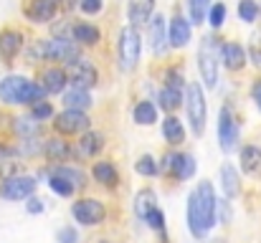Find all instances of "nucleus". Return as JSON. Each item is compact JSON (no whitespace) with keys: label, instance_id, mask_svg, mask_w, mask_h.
<instances>
[{"label":"nucleus","instance_id":"nucleus-1","mask_svg":"<svg viewBox=\"0 0 261 243\" xmlns=\"http://www.w3.org/2000/svg\"><path fill=\"white\" fill-rule=\"evenodd\" d=\"M216 190L208 180L198 182V187L188 195V228L195 238H205V233L216 226Z\"/></svg>","mask_w":261,"mask_h":243},{"label":"nucleus","instance_id":"nucleus-2","mask_svg":"<svg viewBox=\"0 0 261 243\" xmlns=\"http://www.w3.org/2000/svg\"><path fill=\"white\" fill-rule=\"evenodd\" d=\"M46 99V91L36 84V81L25 79V76H18V74H10L0 81V101L5 106H18V104H36V101H43Z\"/></svg>","mask_w":261,"mask_h":243},{"label":"nucleus","instance_id":"nucleus-3","mask_svg":"<svg viewBox=\"0 0 261 243\" xmlns=\"http://www.w3.org/2000/svg\"><path fill=\"white\" fill-rule=\"evenodd\" d=\"M182 104L188 109V122H190V129L195 137H203L205 132V119H208V106H205V94H203V86L198 81H190L188 89H185V96H182Z\"/></svg>","mask_w":261,"mask_h":243},{"label":"nucleus","instance_id":"nucleus-4","mask_svg":"<svg viewBox=\"0 0 261 243\" xmlns=\"http://www.w3.org/2000/svg\"><path fill=\"white\" fill-rule=\"evenodd\" d=\"M218 38L216 36H203L198 46V69L205 89L218 86Z\"/></svg>","mask_w":261,"mask_h":243},{"label":"nucleus","instance_id":"nucleus-5","mask_svg":"<svg viewBox=\"0 0 261 243\" xmlns=\"http://www.w3.org/2000/svg\"><path fill=\"white\" fill-rule=\"evenodd\" d=\"M74 59H79V46L71 38L54 36V38L43 41V61H51L54 66H61V64L69 66Z\"/></svg>","mask_w":261,"mask_h":243},{"label":"nucleus","instance_id":"nucleus-6","mask_svg":"<svg viewBox=\"0 0 261 243\" xmlns=\"http://www.w3.org/2000/svg\"><path fill=\"white\" fill-rule=\"evenodd\" d=\"M71 215H74L76 223H82L87 228L101 226L107 221V205L101 200H96V198H79L71 205Z\"/></svg>","mask_w":261,"mask_h":243},{"label":"nucleus","instance_id":"nucleus-7","mask_svg":"<svg viewBox=\"0 0 261 243\" xmlns=\"http://www.w3.org/2000/svg\"><path fill=\"white\" fill-rule=\"evenodd\" d=\"M140 51H142V38H140L137 28L124 25L119 33V66L124 71H132L140 61Z\"/></svg>","mask_w":261,"mask_h":243},{"label":"nucleus","instance_id":"nucleus-8","mask_svg":"<svg viewBox=\"0 0 261 243\" xmlns=\"http://www.w3.org/2000/svg\"><path fill=\"white\" fill-rule=\"evenodd\" d=\"M66 79L69 84L74 86V89H94L96 84H99V71H96V66L89 61V59H74L71 64H69V69H66Z\"/></svg>","mask_w":261,"mask_h":243},{"label":"nucleus","instance_id":"nucleus-9","mask_svg":"<svg viewBox=\"0 0 261 243\" xmlns=\"http://www.w3.org/2000/svg\"><path fill=\"white\" fill-rule=\"evenodd\" d=\"M36 187H38V180L33 175H15L0 182V198L3 200H28L31 195H36Z\"/></svg>","mask_w":261,"mask_h":243},{"label":"nucleus","instance_id":"nucleus-10","mask_svg":"<svg viewBox=\"0 0 261 243\" xmlns=\"http://www.w3.org/2000/svg\"><path fill=\"white\" fill-rule=\"evenodd\" d=\"M91 124L87 112H71L64 109L61 114L54 117V129L59 132V137H74V134H84Z\"/></svg>","mask_w":261,"mask_h":243},{"label":"nucleus","instance_id":"nucleus-11","mask_svg":"<svg viewBox=\"0 0 261 243\" xmlns=\"http://www.w3.org/2000/svg\"><path fill=\"white\" fill-rule=\"evenodd\" d=\"M218 142L223 152H231L239 142V122L228 104L221 106V114H218Z\"/></svg>","mask_w":261,"mask_h":243},{"label":"nucleus","instance_id":"nucleus-12","mask_svg":"<svg viewBox=\"0 0 261 243\" xmlns=\"http://www.w3.org/2000/svg\"><path fill=\"white\" fill-rule=\"evenodd\" d=\"M23 46H25V41H23V33H20L18 28L5 25V28L0 31V61H3L5 66H13V64H15V59L20 56Z\"/></svg>","mask_w":261,"mask_h":243},{"label":"nucleus","instance_id":"nucleus-13","mask_svg":"<svg viewBox=\"0 0 261 243\" xmlns=\"http://www.w3.org/2000/svg\"><path fill=\"white\" fill-rule=\"evenodd\" d=\"M61 10V0H28L23 5V15L31 23H51Z\"/></svg>","mask_w":261,"mask_h":243},{"label":"nucleus","instance_id":"nucleus-14","mask_svg":"<svg viewBox=\"0 0 261 243\" xmlns=\"http://www.w3.org/2000/svg\"><path fill=\"white\" fill-rule=\"evenodd\" d=\"M104 134L101 132H94V129H87L79 142H74V160H94L101 155L104 150Z\"/></svg>","mask_w":261,"mask_h":243},{"label":"nucleus","instance_id":"nucleus-15","mask_svg":"<svg viewBox=\"0 0 261 243\" xmlns=\"http://www.w3.org/2000/svg\"><path fill=\"white\" fill-rule=\"evenodd\" d=\"M218 61H223V66L228 71H244L246 66V48L239 43V41H226L221 48H218Z\"/></svg>","mask_w":261,"mask_h":243},{"label":"nucleus","instance_id":"nucleus-16","mask_svg":"<svg viewBox=\"0 0 261 243\" xmlns=\"http://www.w3.org/2000/svg\"><path fill=\"white\" fill-rule=\"evenodd\" d=\"M46 94H64V89H66V69L64 66H54V64H48L43 71H41V76L36 81Z\"/></svg>","mask_w":261,"mask_h":243},{"label":"nucleus","instance_id":"nucleus-17","mask_svg":"<svg viewBox=\"0 0 261 243\" xmlns=\"http://www.w3.org/2000/svg\"><path fill=\"white\" fill-rule=\"evenodd\" d=\"M190 23H188V18H182L177 10L173 13V18H170V23H168V46L170 48H185L188 43H190Z\"/></svg>","mask_w":261,"mask_h":243},{"label":"nucleus","instance_id":"nucleus-18","mask_svg":"<svg viewBox=\"0 0 261 243\" xmlns=\"http://www.w3.org/2000/svg\"><path fill=\"white\" fill-rule=\"evenodd\" d=\"M43 157L59 167L64 162L74 160V145L66 142L64 137H51L48 142H43Z\"/></svg>","mask_w":261,"mask_h":243},{"label":"nucleus","instance_id":"nucleus-19","mask_svg":"<svg viewBox=\"0 0 261 243\" xmlns=\"http://www.w3.org/2000/svg\"><path fill=\"white\" fill-rule=\"evenodd\" d=\"M91 177H94L101 187H107V190H114V187H119V182H122L119 170H117V165L112 160L94 162V165H91Z\"/></svg>","mask_w":261,"mask_h":243},{"label":"nucleus","instance_id":"nucleus-20","mask_svg":"<svg viewBox=\"0 0 261 243\" xmlns=\"http://www.w3.org/2000/svg\"><path fill=\"white\" fill-rule=\"evenodd\" d=\"M152 13H155V0H129V5H127V18H129L132 28L150 23Z\"/></svg>","mask_w":261,"mask_h":243},{"label":"nucleus","instance_id":"nucleus-21","mask_svg":"<svg viewBox=\"0 0 261 243\" xmlns=\"http://www.w3.org/2000/svg\"><path fill=\"white\" fill-rule=\"evenodd\" d=\"M71 41L76 46H96L101 41V31L94 25V23H71Z\"/></svg>","mask_w":261,"mask_h":243},{"label":"nucleus","instance_id":"nucleus-22","mask_svg":"<svg viewBox=\"0 0 261 243\" xmlns=\"http://www.w3.org/2000/svg\"><path fill=\"white\" fill-rule=\"evenodd\" d=\"M221 187H223L226 200H231V198H239V195H241V175H239L236 165L223 162V167H221Z\"/></svg>","mask_w":261,"mask_h":243},{"label":"nucleus","instance_id":"nucleus-23","mask_svg":"<svg viewBox=\"0 0 261 243\" xmlns=\"http://www.w3.org/2000/svg\"><path fill=\"white\" fill-rule=\"evenodd\" d=\"M150 46L155 53H163L168 48V25L160 13H155V20L150 18Z\"/></svg>","mask_w":261,"mask_h":243},{"label":"nucleus","instance_id":"nucleus-24","mask_svg":"<svg viewBox=\"0 0 261 243\" xmlns=\"http://www.w3.org/2000/svg\"><path fill=\"white\" fill-rule=\"evenodd\" d=\"M163 137H165V142L170 147H180L185 142V127H182V122L175 114L165 117V122H163Z\"/></svg>","mask_w":261,"mask_h":243},{"label":"nucleus","instance_id":"nucleus-25","mask_svg":"<svg viewBox=\"0 0 261 243\" xmlns=\"http://www.w3.org/2000/svg\"><path fill=\"white\" fill-rule=\"evenodd\" d=\"M155 208H158V195H155V190H152V187L137 190V195H135V215H137L140 221H145L147 213L155 210Z\"/></svg>","mask_w":261,"mask_h":243},{"label":"nucleus","instance_id":"nucleus-26","mask_svg":"<svg viewBox=\"0 0 261 243\" xmlns=\"http://www.w3.org/2000/svg\"><path fill=\"white\" fill-rule=\"evenodd\" d=\"M54 175H59L61 180H66V182L74 187V193L84 190V187L89 185L87 175H84L79 167H71V165H59V167H54Z\"/></svg>","mask_w":261,"mask_h":243},{"label":"nucleus","instance_id":"nucleus-27","mask_svg":"<svg viewBox=\"0 0 261 243\" xmlns=\"http://www.w3.org/2000/svg\"><path fill=\"white\" fill-rule=\"evenodd\" d=\"M10 132H13L18 140H33V137L41 134V122H36V119H31V117H18V119H13Z\"/></svg>","mask_w":261,"mask_h":243},{"label":"nucleus","instance_id":"nucleus-28","mask_svg":"<svg viewBox=\"0 0 261 243\" xmlns=\"http://www.w3.org/2000/svg\"><path fill=\"white\" fill-rule=\"evenodd\" d=\"M239 160H241V170H244L246 175H256V172H261V147H256V145L241 147Z\"/></svg>","mask_w":261,"mask_h":243},{"label":"nucleus","instance_id":"nucleus-29","mask_svg":"<svg viewBox=\"0 0 261 243\" xmlns=\"http://www.w3.org/2000/svg\"><path fill=\"white\" fill-rule=\"evenodd\" d=\"M132 119L140 127H152L158 122V106L152 101H137L132 109Z\"/></svg>","mask_w":261,"mask_h":243},{"label":"nucleus","instance_id":"nucleus-30","mask_svg":"<svg viewBox=\"0 0 261 243\" xmlns=\"http://www.w3.org/2000/svg\"><path fill=\"white\" fill-rule=\"evenodd\" d=\"M64 106L71 109V112H87L91 106V94L84 89H69L64 94Z\"/></svg>","mask_w":261,"mask_h":243},{"label":"nucleus","instance_id":"nucleus-31","mask_svg":"<svg viewBox=\"0 0 261 243\" xmlns=\"http://www.w3.org/2000/svg\"><path fill=\"white\" fill-rule=\"evenodd\" d=\"M158 101H160V106H163L168 114H175V112L182 106V91H180V89H173V86H163L160 94H158Z\"/></svg>","mask_w":261,"mask_h":243},{"label":"nucleus","instance_id":"nucleus-32","mask_svg":"<svg viewBox=\"0 0 261 243\" xmlns=\"http://www.w3.org/2000/svg\"><path fill=\"white\" fill-rule=\"evenodd\" d=\"M180 162H182V152H165V157L163 162H158V172L160 175H165L168 180H177V175H180Z\"/></svg>","mask_w":261,"mask_h":243},{"label":"nucleus","instance_id":"nucleus-33","mask_svg":"<svg viewBox=\"0 0 261 243\" xmlns=\"http://www.w3.org/2000/svg\"><path fill=\"white\" fill-rule=\"evenodd\" d=\"M38 155H43V142H41L38 137H33V140H20V142L15 145V157H38Z\"/></svg>","mask_w":261,"mask_h":243},{"label":"nucleus","instance_id":"nucleus-34","mask_svg":"<svg viewBox=\"0 0 261 243\" xmlns=\"http://www.w3.org/2000/svg\"><path fill=\"white\" fill-rule=\"evenodd\" d=\"M208 8H211V0H188V13H190V20H188V23L200 25V23L205 20Z\"/></svg>","mask_w":261,"mask_h":243},{"label":"nucleus","instance_id":"nucleus-35","mask_svg":"<svg viewBox=\"0 0 261 243\" xmlns=\"http://www.w3.org/2000/svg\"><path fill=\"white\" fill-rule=\"evenodd\" d=\"M239 15H241L244 23H256L261 15L259 3H256V0H241V3H239Z\"/></svg>","mask_w":261,"mask_h":243},{"label":"nucleus","instance_id":"nucleus-36","mask_svg":"<svg viewBox=\"0 0 261 243\" xmlns=\"http://www.w3.org/2000/svg\"><path fill=\"white\" fill-rule=\"evenodd\" d=\"M145 223H147L152 231H158V233H160L163 243H168V233H165V215H163V210H160V208L150 210V213H147V218H145Z\"/></svg>","mask_w":261,"mask_h":243},{"label":"nucleus","instance_id":"nucleus-37","mask_svg":"<svg viewBox=\"0 0 261 243\" xmlns=\"http://www.w3.org/2000/svg\"><path fill=\"white\" fill-rule=\"evenodd\" d=\"M135 170H137V175H142V177H155V175H160V172H158V160H155L152 155H142L140 160L135 162Z\"/></svg>","mask_w":261,"mask_h":243},{"label":"nucleus","instance_id":"nucleus-38","mask_svg":"<svg viewBox=\"0 0 261 243\" xmlns=\"http://www.w3.org/2000/svg\"><path fill=\"white\" fill-rule=\"evenodd\" d=\"M31 119H36V122H43V119H54V104L51 101H36V104H31V114H28Z\"/></svg>","mask_w":261,"mask_h":243},{"label":"nucleus","instance_id":"nucleus-39","mask_svg":"<svg viewBox=\"0 0 261 243\" xmlns=\"http://www.w3.org/2000/svg\"><path fill=\"white\" fill-rule=\"evenodd\" d=\"M23 53H25V61L33 66V64H41L43 61V38H33L31 43H28V48H23Z\"/></svg>","mask_w":261,"mask_h":243},{"label":"nucleus","instance_id":"nucleus-40","mask_svg":"<svg viewBox=\"0 0 261 243\" xmlns=\"http://www.w3.org/2000/svg\"><path fill=\"white\" fill-rule=\"evenodd\" d=\"M205 18H208L211 28H213V31H218V28L223 25V20H226V5H223V3L211 5V8H208V13H205Z\"/></svg>","mask_w":261,"mask_h":243},{"label":"nucleus","instance_id":"nucleus-41","mask_svg":"<svg viewBox=\"0 0 261 243\" xmlns=\"http://www.w3.org/2000/svg\"><path fill=\"white\" fill-rule=\"evenodd\" d=\"M48 187H51L56 195H61V198H71V195H74V187H71L66 180H61L59 175H54V172L48 175Z\"/></svg>","mask_w":261,"mask_h":243},{"label":"nucleus","instance_id":"nucleus-42","mask_svg":"<svg viewBox=\"0 0 261 243\" xmlns=\"http://www.w3.org/2000/svg\"><path fill=\"white\" fill-rule=\"evenodd\" d=\"M195 170H198L195 155H190V152H182V162H180V175H177V180H190V177L195 175Z\"/></svg>","mask_w":261,"mask_h":243},{"label":"nucleus","instance_id":"nucleus-43","mask_svg":"<svg viewBox=\"0 0 261 243\" xmlns=\"http://www.w3.org/2000/svg\"><path fill=\"white\" fill-rule=\"evenodd\" d=\"M216 223H223V226L231 223V203L226 198L216 200Z\"/></svg>","mask_w":261,"mask_h":243},{"label":"nucleus","instance_id":"nucleus-44","mask_svg":"<svg viewBox=\"0 0 261 243\" xmlns=\"http://www.w3.org/2000/svg\"><path fill=\"white\" fill-rule=\"evenodd\" d=\"M15 175H23L20 172V162H13V160H3L0 162V182L3 180H10Z\"/></svg>","mask_w":261,"mask_h":243},{"label":"nucleus","instance_id":"nucleus-45","mask_svg":"<svg viewBox=\"0 0 261 243\" xmlns=\"http://www.w3.org/2000/svg\"><path fill=\"white\" fill-rule=\"evenodd\" d=\"M76 5H79V10H82L84 15H96V13H101L104 0H79Z\"/></svg>","mask_w":261,"mask_h":243},{"label":"nucleus","instance_id":"nucleus-46","mask_svg":"<svg viewBox=\"0 0 261 243\" xmlns=\"http://www.w3.org/2000/svg\"><path fill=\"white\" fill-rule=\"evenodd\" d=\"M79 241V233L74 231V226H66L59 231V243H76Z\"/></svg>","mask_w":261,"mask_h":243},{"label":"nucleus","instance_id":"nucleus-47","mask_svg":"<svg viewBox=\"0 0 261 243\" xmlns=\"http://www.w3.org/2000/svg\"><path fill=\"white\" fill-rule=\"evenodd\" d=\"M165 86L182 89V74H180V71H175V69H168V74H165Z\"/></svg>","mask_w":261,"mask_h":243},{"label":"nucleus","instance_id":"nucleus-48","mask_svg":"<svg viewBox=\"0 0 261 243\" xmlns=\"http://www.w3.org/2000/svg\"><path fill=\"white\" fill-rule=\"evenodd\" d=\"M25 210H28L31 215L43 213V200H41V198H36V195H31V198H28V203H25Z\"/></svg>","mask_w":261,"mask_h":243},{"label":"nucleus","instance_id":"nucleus-49","mask_svg":"<svg viewBox=\"0 0 261 243\" xmlns=\"http://www.w3.org/2000/svg\"><path fill=\"white\" fill-rule=\"evenodd\" d=\"M251 99L256 101V106L261 109V76H256L254 84H251Z\"/></svg>","mask_w":261,"mask_h":243}]
</instances>
